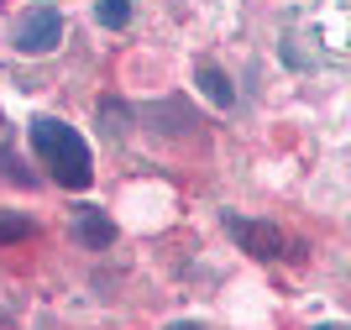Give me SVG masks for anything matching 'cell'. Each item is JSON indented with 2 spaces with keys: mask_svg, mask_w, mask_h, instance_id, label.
<instances>
[{
  "mask_svg": "<svg viewBox=\"0 0 351 330\" xmlns=\"http://www.w3.org/2000/svg\"><path fill=\"white\" fill-rule=\"evenodd\" d=\"M32 152H37L43 168L53 173L63 189H73V194H84V189L95 184L89 142L69 126V121H58V115H32Z\"/></svg>",
  "mask_w": 351,
  "mask_h": 330,
  "instance_id": "6da1fadb",
  "label": "cell"
},
{
  "mask_svg": "<svg viewBox=\"0 0 351 330\" xmlns=\"http://www.w3.org/2000/svg\"><path fill=\"white\" fill-rule=\"evenodd\" d=\"M220 226H226V236H231L247 257H257V262H299V257L309 252L304 241H293L289 231H278L273 220H252V215L226 210V215H220Z\"/></svg>",
  "mask_w": 351,
  "mask_h": 330,
  "instance_id": "7a4b0ae2",
  "label": "cell"
},
{
  "mask_svg": "<svg viewBox=\"0 0 351 330\" xmlns=\"http://www.w3.org/2000/svg\"><path fill=\"white\" fill-rule=\"evenodd\" d=\"M11 43H16V53H27V58L58 53V43H63V11H58V5H47V0L27 5L21 21H16V32H11Z\"/></svg>",
  "mask_w": 351,
  "mask_h": 330,
  "instance_id": "3957f363",
  "label": "cell"
},
{
  "mask_svg": "<svg viewBox=\"0 0 351 330\" xmlns=\"http://www.w3.org/2000/svg\"><path fill=\"white\" fill-rule=\"evenodd\" d=\"M73 236H79L89 252H100V246L116 241V220L105 215V210H79V220H73Z\"/></svg>",
  "mask_w": 351,
  "mask_h": 330,
  "instance_id": "277c9868",
  "label": "cell"
},
{
  "mask_svg": "<svg viewBox=\"0 0 351 330\" xmlns=\"http://www.w3.org/2000/svg\"><path fill=\"white\" fill-rule=\"evenodd\" d=\"M194 79H199V89H205V95L220 105V110H231V105H236V89H231V79H226V69H215V63H199V73H194Z\"/></svg>",
  "mask_w": 351,
  "mask_h": 330,
  "instance_id": "5b68a950",
  "label": "cell"
},
{
  "mask_svg": "<svg viewBox=\"0 0 351 330\" xmlns=\"http://www.w3.org/2000/svg\"><path fill=\"white\" fill-rule=\"evenodd\" d=\"M95 21H100L105 32L132 27V0H100V5H95Z\"/></svg>",
  "mask_w": 351,
  "mask_h": 330,
  "instance_id": "8992f818",
  "label": "cell"
},
{
  "mask_svg": "<svg viewBox=\"0 0 351 330\" xmlns=\"http://www.w3.org/2000/svg\"><path fill=\"white\" fill-rule=\"evenodd\" d=\"M32 231H37V226H32L27 215H16V210H0V246H5V241H27Z\"/></svg>",
  "mask_w": 351,
  "mask_h": 330,
  "instance_id": "52a82bcc",
  "label": "cell"
},
{
  "mask_svg": "<svg viewBox=\"0 0 351 330\" xmlns=\"http://www.w3.org/2000/svg\"><path fill=\"white\" fill-rule=\"evenodd\" d=\"M0 173H5V178H16L21 189H32V184H37V178H32L27 168H21V158H16L11 147H0Z\"/></svg>",
  "mask_w": 351,
  "mask_h": 330,
  "instance_id": "ba28073f",
  "label": "cell"
},
{
  "mask_svg": "<svg viewBox=\"0 0 351 330\" xmlns=\"http://www.w3.org/2000/svg\"><path fill=\"white\" fill-rule=\"evenodd\" d=\"M162 330H210V325H199V320H173V325H162Z\"/></svg>",
  "mask_w": 351,
  "mask_h": 330,
  "instance_id": "9c48e42d",
  "label": "cell"
},
{
  "mask_svg": "<svg viewBox=\"0 0 351 330\" xmlns=\"http://www.w3.org/2000/svg\"><path fill=\"white\" fill-rule=\"evenodd\" d=\"M315 330H351V325H315Z\"/></svg>",
  "mask_w": 351,
  "mask_h": 330,
  "instance_id": "30bf717a",
  "label": "cell"
},
{
  "mask_svg": "<svg viewBox=\"0 0 351 330\" xmlns=\"http://www.w3.org/2000/svg\"><path fill=\"white\" fill-rule=\"evenodd\" d=\"M0 126H5V115H0Z\"/></svg>",
  "mask_w": 351,
  "mask_h": 330,
  "instance_id": "8fae6325",
  "label": "cell"
}]
</instances>
